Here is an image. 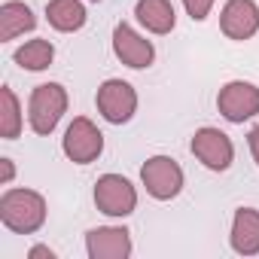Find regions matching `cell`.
<instances>
[{
	"label": "cell",
	"instance_id": "cell-1",
	"mask_svg": "<svg viewBox=\"0 0 259 259\" xmlns=\"http://www.w3.org/2000/svg\"><path fill=\"white\" fill-rule=\"evenodd\" d=\"M0 223L16 235H34L46 223V198L34 189H7L0 198Z\"/></svg>",
	"mask_w": 259,
	"mask_h": 259
},
{
	"label": "cell",
	"instance_id": "cell-2",
	"mask_svg": "<svg viewBox=\"0 0 259 259\" xmlns=\"http://www.w3.org/2000/svg\"><path fill=\"white\" fill-rule=\"evenodd\" d=\"M64 113H67V92L61 82H43L31 92L28 122L34 128V135H52Z\"/></svg>",
	"mask_w": 259,
	"mask_h": 259
},
{
	"label": "cell",
	"instance_id": "cell-3",
	"mask_svg": "<svg viewBox=\"0 0 259 259\" xmlns=\"http://www.w3.org/2000/svg\"><path fill=\"white\" fill-rule=\"evenodd\" d=\"M95 104H98V113L110 125H125L138 113V92H135L132 82H125V79H107V82L98 85Z\"/></svg>",
	"mask_w": 259,
	"mask_h": 259
},
{
	"label": "cell",
	"instance_id": "cell-4",
	"mask_svg": "<svg viewBox=\"0 0 259 259\" xmlns=\"http://www.w3.org/2000/svg\"><path fill=\"white\" fill-rule=\"evenodd\" d=\"M141 180L156 201H171L183 192V168L171 156H153L141 168Z\"/></svg>",
	"mask_w": 259,
	"mask_h": 259
},
{
	"label": "cell",
	"instance_id": "cell-5",
	"mask_svg": "<svg viewBox=\"0 0 259 259\" xmlns=\"http://www.w3.org/2000/svg\"><path fill=\"white\" fill-rule=\"evenodd\" d=\"M95 204L107 217H128L138 207V189L122 174H104L95 183Z\"/></svg>",
	"mask_w": 259,
	"mask_h": 259
},
{
	"label": "cell",
	"instance_id": "cell-6",
	"mask_svg": "<svg viewBox=\"0 0 259 259\" xmlns=\"http://www.w3.org/2000/svg\"><path fill=\"white\" fill-rule=\"evenodd\" d=\"M61 150L70 162L76 165H89L95 162L101 153H104V135L98 132V125L85 116H76L70 125H67V132L61 138Z\"/></svg>",
	"mask_w": 259,
	"mask_h": 259
},
{
	"label": "cell",
	"instance_id": "cell-7",
	"mask_svg": "<svg viewBox=\"0 0 259 259\" xmlns=\"http://www.w3.org/2000/svg\"><path fill=\"white\" fill-rule=\"evenodd\" d=\"M192 156L210 168V171H229L232 162H235V147L229 141L226 132H220V128H198V132L192 135Z\"/></svg>",
	"mask_w": 259,
	"mask_h": 259
},
{
	"label": "cell",
	"instance_id": "cell-8",
	"mask_svg": "<svg viewBox=\"0 0 259 259\" xmlns=\"http://www.w3.org/2000/svg\"><path fill=\"white\" fill-rule=\"evenodd\" d=\"M217 110L229 122H247L259 113V89L244 79H232L217 95Z\"/></svg>",
	"mask_w": 259,
	"mask_h": 259
},
{
	"label": "cell",
	"instance_id": "cell-9",
	"mask_svg": "<svg viewBox=\"0 0 259 259\" xmlns=\"http://www.w3.org/2000/svg\"><path fill=\"white\" fill-rule=\"evenodd\" d=\"M113 52H116V58H119L125 67H132V70H144V67H150L153 58H156L153 43H150L147 37H141L132 25H125V22H119V25L113 28Z\"/></svg>",
	"mask_w": 259,
	"mask_h": 259
},
{
	"label": "cell",
	"instance_id": "cell-10",
	"mask_svg": "<svg viewBox=\"0 0 259 259\" xmlns=\"http://www.w3.org/2000/svg\"><path fill=\"white\" fill-rule=\"evenodd\" d=\"M220 28L229 40L244 43L259 31V7L253 0H226L220 13Z\"/></svg>",
	"mask_w": 259,
	"mask_h": 259
},
{
	"label": "cell",
	"instance_id": "cell-11",
	"mask_svg": "<svg viewBox=\"0 0 259 259\" xmlns=\"http://www.w3.org/2000/svg\"><path fill=\"white\" fill-rule=\"evenodd\" d=\"M85 250L92 259H128L132 256V232L125 226H98L85 235Z\"/></svg>",
	"mask_w": 259,
	"mask_h": 259
},
{
	"label": "cell",
	"instance_id": "cell-12",
	"mask_svg": "<svg viewBox=\"0 0 259 259\" xmlns=\"http://www.w3.org/2000/svg\"><path fill=\"white\" fill-rule=\"evenodd\" d=\"M232 250L238 256H256L259 253V210L256 207H238L232 220Z\"/></svg>",
	"mask_w": 259,
	"mask_h": 259
},
{
	"label": "cell",
	"instance_id": "cell-13",
	"mask_svg": "<svg viewBox=\"0 0 259 259\" xmlns=\"http://www.w3.org/2000/svg\"><path fill=\"white\" fill-rule=\"evenodd\" d=\"M138 22L150 31V34H171L177 25V13L171 7V0H138L135 7Z\"/></svg>",
	"mask_w": 259,
	"mask_h": 259
},
{
	"label": "cell",
	"instance_id": "cell-14",
	"mask_svg": "<svg viewBox=\"0 0 259 259\" xmlns=\"http://www.w3.org/2000/svg\"><path fill=\"white\" fill-rule=\"evenodd\" d=\"M37 28V16L31 13L28 4H19V0H10V4L0 7V40L10 43L19 34H28Z\"/></svg>",
	"mask_w": 259,
	"mask_h": 259
},
{
	"label": "cell",
	"instance_id": "cell-15",
	"mask_svg": "<svg viewBox=\"0 0 259 259\" xmlns=\"http://www.w3.org/2000/svg\"><path fill=\"white\" fill-rule=\"evenodd\" d=\"M46 19L55 31L73 34L85 25V7L82 0H49L46 4Z\"/></svg>",
	"mask_w": 259,
	"mask_h": 259
},
{
	"label": "cell",
	"instance_id": "cell-16",
	"mask_svg": "<svg viewBox=\"0 0 259 259\" xmlns=\"http://www.w3.org/2000/svg\"><path fill=\"white\" fill-rule=\"evenodd\" d=\"M52 58H55V46L49 40H28L13 55V61L25 70H46L52 64Z\"/></svg>",
	"mask_w": 259,
	"mask_h": 259
},
{
	"label": "cell",
	"instance_id": "cell-17",
	"mask_svg": "<svg viewBox=\"0 0 259 259\" xmlns=\"http://www.w3.org/2000/svg\"><path fill=\"white\" fill-rule=\"evenodd\" d=\"M0 101H4V119H0V138L4 141H16L22 135V107L19 98L10 85L0 89Z\"/></svg>",
	"mask_w": 259,
	"mask_h": 259
},
{
	"label": "cell",
	"instance_id": "cell-18",
	"mask_svg": "<svg viewBox=\"0 0 259 259\" xmlns=\"http://www.w3.org/2000/svg\"><path fill=\"white\" fill-rule=\"evenodd\" d=\"M183 7L189 13L192 22H204L210 16V7H213V0H183Z\"/></svg>",
	"mask_w": 259,
	"mask_h": 259
},
{
	"label": "cell",
	"instance_id": "cell-19",
	"mask_svg": "<svg viewBox=\"0 0 259 259\" xmlns=\"http://www.w3.org/2000/svg\"><path fill=\"white\" fill-rule=\"evenodd\" d=\"M247 144H250V156H253V162L259 165V125H253V128H250Z\"/></svg>",
	"mask_w": 259,
	"mask_h": 259
},
{
	"label": "cell",
	"instance_id": "cell-20",
	"mask_svg": "<svg viewBox=\"0 0 259 259\" xmlns=\"http://www.w3.org/2000/svg\"><path fill=\"white\" fill-rule=\"evenodd\" d=\"M28 256H31V259H55V250L46 247V244H37V247H31Z\"/></svg>",
	"mask_w": 259,
	"mask_h": 259
},
{
	"label": "cell",
	"instance_id": "cell-21",
	"mask_svg": "<svg viewBox=\"0 0 259 259\" xmlns=\"http://www.w3.org/2000/svg\"><path fill=\"white\" fill-rule=\"evenodd\" d=\"M0 165H4V183H13V177H16L13 159H0Z\"/></svg>",
	"mask_w": 259,
	"mask_h": 259
}]
</instances>
